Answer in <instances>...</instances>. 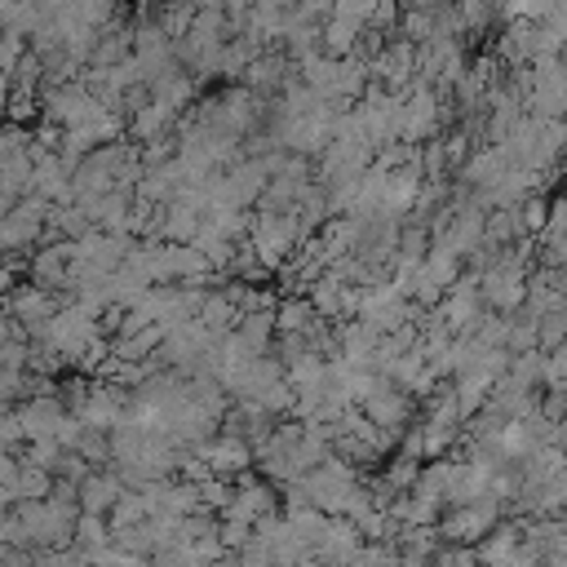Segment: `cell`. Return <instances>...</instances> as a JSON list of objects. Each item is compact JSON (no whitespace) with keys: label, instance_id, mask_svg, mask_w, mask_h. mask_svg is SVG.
<instances>
[{"label":"cell","instance_id":"6da1fadb","mask_svg":"<svg viewBox=\"0 0 567 567\" xmlns=\"http://www.w3.org/2000/svg\"><path fill=\"white\" fill-rule=\"evenodd\" d=\"M4 306H9V319H18V332H22V337H27V332H44L49 319L58 315V301H53L44 288H35V284L13 288Z\"/></svg>","mask_w":567,"mask_h":567},{"label":"cell","instance_id":"7a4b0ae2","mask_svg":"<svg viewBox=\"0 0 567 567\" xmlns=\"http://www.w3.org/2000/svg\"><path fill=\"white\" fill-rule=\"evenodd\" d=\"M18 421H22V434L27 439H58V430H62V412H58V403L53 399H31V403H22L18 408Z\"/></svg>","mask_w":567,"mask_h":567},{"label":"cell","instance_id":"3957f363","mask_svg":"<svg viewBox=\"0 0 567 567\" xmlns=\"http://www.w3.org/2000/svg\"><path fill=\"white\" fill-rule=\"evenodd\" d=\"M27 53H31V49H27V40H22V35L0 31V71H4V75H13V66H18Z\"/></svg>","mask_w":567,"mask_h":567},{"label":"cell","instance_id":"277c9868","mask_svg":"<svg viewBox=\"0 0 567 567\" xmlns=\"http://www.w3.org/2000/svg\"><path fill=\"white\" fill-rule=\"evenodd\" d=\"M0 567H31V554H22V549H4Z\"/></svg>","mask_w":567,"mask_h":567}]
</instances>
